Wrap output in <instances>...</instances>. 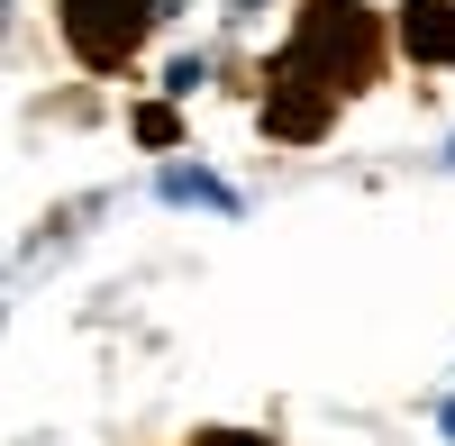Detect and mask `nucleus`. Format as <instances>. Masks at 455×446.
Listing matches in <instances>:
<instances>
[{"label":"nucleus","mask_w":455,"mask_h":446,"mask_svg":"<svg viewBox=\"0 0 455 446\" xmlns=\"http://www.w3.org/2000/svg\"><path fill=\"white\" fill-rule=\"evenodd\" d=\"M291 55L319 73V83L347 100V92H364L373 73H383V36H373V19H364V0H310L300 10V36H291Z\"/></svg>","instance_id":"1"},{"label":"nucleus","mask_w":455,"mask_h":446,"mask_svg":"<svg viewBox=\"0 0 455 446\" xmlns=\"http://www.w3.org/2000/svg\"><path fill=\"white\" fill-rule=\"evenodd\" d=\"M156 19H164V0H55L64 46L83 55L92 73H119L146 36H156Z\"/></svg>","instance_id":"2"},{"label":"nucleus","mask_w":455,"mask_h":446,"mask_svg":"<svg viewBox=\"0 0 455 446\" xmlns=\"http://www.w3.org/2000/svg\"><path fill=\"white\" fill-rule=\"evenodd\" d=\"M437 428H446V437H455V401H437Z\"/></svg>","instance_id":"8"},{"label":"nucleus","mask_w":455,"mask_h":446,"mask_svg":"<svg viewBox=\"0 0 455 446\" xmlns=\"http://www.w3.org/2000/svg\"><path fill=\"white\" fill-rule=\"evenodd\" d=\"M401 55L410 64H455V0H401Z\"/></svg>","instance_id":"3"},{"label":"nucleus","mask_w":455,"mask_h":446,"mask_svg":"<svg viewBox=\"0 0 455 446\" xmlns=\"http://www.w3.org/2000/svg\"><path fill=\"white\" fill-rule=\"evenodd\" d=\"M201 73H210V64H201V55H182V64H173V73H164V92H173V100H192V92H201Z\"/></svg>","instance_id":"5"},{"label":"nucleus","mask_w":455,"mask_h":446,"mask_svg":"<svg viewBox=\"0 0 455 446\" xmlns=\"http://www.w3.org/2000/svg\"><path fill=\"white\" fill-rule=\"evenodd\" d=\"M237 10H264V0H237Z\"/></svg>","instance_id":"9"},{"label":"nucleus","mask_w":455,"mask_h":446,"mask_svg":"<svg viewBox=\"0 0 455 446\" xmlns=\"http://www.w3.org/2000/svg\"><path fill=\"white\" fill-rule=\"evenodd\" d=\"M446 164H455V146H446Z\"/></svg>","instance_id":"10"},{"label":"nucleus","mask_w":455,"mask_h":446,"mask_svg":"<svg viewBox=\"0 0 455 446\" xmlns=\"http://www.w3.org/2000/svg\"><path fill=\"white\" fill-rule=\"evenodd\" d=\"M137 137H146V146H173L182 128H173V109H137Z\"/></svg>","instance_id":"6"},{"label":"nucleus","mask_w":455,"mask_h":446,"mask_svg":"<svg viewBox=\"0 0 455 446\" xmlns=\"http://www.w3.org/2000/svg\"><path fill=\"white\" fill-rule=\"evenodd\" d=\"M192 446H274V437H246V428H210V437H192Z\"/></svg>","instance_id":"7"},{"label":"nucleus","mask_w":455,"mask_h":446,"mask_svg":"<svg viewBox=\"0 0 455 446\" xmlns=\"http://www.w3.org/2000/svg\"><path fill=\"white\" fill-rule=\"evenodd\" d=\"M156 192H164L173 210H219V219H237V192H228L219 173H201V164H164Z\"/></svg>","instance_id":"4"}]
</instances>
